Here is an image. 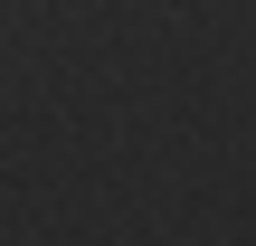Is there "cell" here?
I'll list each match as a JSON object with an SVG mask.
<instances>
[]
</instances>
